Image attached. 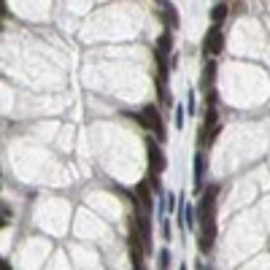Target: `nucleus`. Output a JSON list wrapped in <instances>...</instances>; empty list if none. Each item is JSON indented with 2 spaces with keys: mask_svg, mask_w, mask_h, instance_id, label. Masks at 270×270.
Returning a JSON list of instances; mask_svg holds the SVG:
<instances>
[{
  "mask_svg": "<svg viewBox=\"0 0 270 270\" xmlns=\"http://www.w3.org/2000/svg\"><path fill=\"white\" fill-rule=\"evenodd\" d=\"M216 197H219V187L211 184L203 189L200 206H197V222H200V252L208 254L216 238Z\"/></svg>",
  "mask_w": 270,
  "mask_h": 270,
  "instance_id": "1",
  "label": "nucleus"
},
{
  "mask_svg": "<svg viewBox=\"0 0 270 270\" xmlns=\"http://www.w3.org/2000/svg\"><path fill=\"white\" fill-rule=\"evenodd\" d=\"M135 116V122L141 124V127H146V130H151V133H157V141H165L168 138V133H165V124H162V116H160V111H157V105H143V111L141 114H133Z\"/></svg>",
  "mask_w": 270,
  "mask_h": 270,
  "instance_id": "2",
  "label": "nucleus"
},
{
  "mask_svg": "<svg viewBox=\"0 0 270 270\" xmlns=\"http://www.w3.org/2000/svg\"><path fill=\"white\" fill-rule=\"evenodd\" d=\"M146 154H149V170H151V176L165 173V168H168L165 151H162L160 146H157V141H154V138H149V141H146Z\"/></svg>",
  "mask_w": 270,
  "mask_h": 270,
  "instance_id": "3",
  "label": "nucleus"
},
{
  "mask_svg": "<svg viewBox=\"0 0 270 270\" xmlns=\"http://www.w3.org/2000/svg\"><path fill=\"white\" fill-rule=\"evenodd\" d=\"M203 51H206L208 57H216V54H222V51H225V35H222V27H219V24H214V27L206 32Z\"/></svg>",
  "mask_w": 270,
  "mask_h": 270,
  "instance_id": "4",
  "label": "nucleus"
},
{
  "mask_svg": "<svg viewBox=\"0 0 270 270\" xmlns=\"http://www.w3.org/2000/svg\"><path fill=\"white\" fill-rule=\"evenodd\" d=\"M151 195H154V189H151V184H149V179L138 184V187H135V195H133L138 206H141L143 211H149V214H151V208H154V197H151Z\"/></svg>",
  "mask_w": 270,
  "mask_h": 270,
  "instance_id": "5",
  "label": "nucleus"
},
{
  "mask_svg": "<svg viewBox=\"0 0 270 270\" xmlns=\"http://www.w3.org/2000/svg\"><path fill=\"white\" fill-rule=\"evenodd\" d=\"M206 168H208V160L203 151H197L195 154V195H203V179H206Z\"/></svg>",
  "mask_w": 270,
  "mask_h": 270,
  "instance_id": "6",
  "label": "nucleus"
},
{
  "mask_svg": "<svg viewBox=\"0 0 270 270\" xmlns=\"http://www.w3.org/2000/svg\"><path fill=\"white\" fill-rule=\"evenodd\" d=\"M214 76H216V60H208L200 76V89H206V92L214 89Z\"/></svg>",
  "mask_w": 270,
  "mask_h": 270,
  "instance_id": "7",
  "label": "nucleus"
},
{
  "mask_svg": "<svg viewBox=\"0 0 270 270\" xmlns=\"http://www.w3.org/2000/svg\"><path fill=\"white\" fill-rule=\"evenodd\" d=\"M157 270H170V252L168 249L157 252Z\"/></svg>",
  "mask_w": 270,
  "mask_h": 270,
  "instance_id": "8",
  "label": "nucleus"
},
{
  "mask_svg": "<svg viewBox=\"0 0 270 270\" xmlns=\"http://www.w3.org/2000/svg\"><path fill=\"white\" fill-rule=\"evenodd\" d=\"M225 16H227V5H214V11H211V22L219 24V22H225Z\"/></svg>",
  "mask_w": 270,
  "mask_h": 270,
  "instance_id": "9",
  "label": "nucleus"
},
{
  "mask_svg": "<svg viewBox=\"0 0 270 270\" xmlns=\"http://www.w3.org/2000/svg\"><path fill=\"white\" fill-rule=\"evenodd\" d=\"M165 16H168L170 27H179V16H176V8L170 3H165Z\"/></svg>",
  "mask_w": 270,
  "mask_h": 270,
  "instance_id": "10",
  "label": "nucleus"
},
{
  "mask_svg": "<svg viewBox=\"0 0 270 270\" xmlns=\"http://www.w3.org/2000/svg\"><path fill=\"white\" fill-rule=\"evenodd\" d=\"M184 211H187V227H195V222H197V208L187 206Z\"/></svg>",
  "mask_w": 270,
  "mask_h": 270,
  "instance_id": "11",
  "label": "nucleus"
},
{
  "mask_svg": "<svg viewBox=\"0 0 270 270\" xmlns=\"http://www.w3.org/2000/svg\"><path fill=\"white\" fill-rule=\"evenodd\" d=\"M162 238H165V241L173 238V233H170V225H168V222H162Z\"/></svg>",
  "mask_w": 270,
  "mask_h": 270,
  "instance_id": "12",
  "label": "nucleus"
},
{
  "mask_svg": "<svg viewBox=\"0 0 270 270\" xmlns=\"http://www.w3.org/2000/svg\"><path fill=\"white\" fill-rule=\"evenodd\" d=\"M176 127H179V130L184 127V111L181 108H176Z\"/></svg>",
  "mask_w": 270,
  "mask_h": 270,
  "instance_id": "13",
  "label": "nucleus"
},
{
  "mask_svg": "<svg viewBox=\"0 0 270 270\" xmlns=\"http://www.w3.org/2000/svg\"><path fill=\"white\" fill-rule=\"evenodd\" d=\"M0 16H8V11H5V0H0Z\"/></svg>",
  "mask_w": 270,
  "mask_h": 270,
  "instance_id": "14",
  "label": "nucleus"
},
{
  "mask_svg": "<svg viewBox=\"0 0 270 270\" xmlns=\"http://www.w3.org/2000/svg\"><path fill=\"white\" fill-rule=\"evenodd\" d=\"M0 270H14V268H11V265H8V262H5V260H0Z\"/></svg>",
  "mask_w": 270,
  "mask_h": 270,
  "instance_id": "15",
  "label": "nucleus"
},
{
  "mask_svg": "<svg viewBox=\"0 0 270 270\" xmlns=\"http://www.w3.org/2000/svg\"><path fill=\"white\" fill-rule=\"evenodd\" d=\"M195 270H206V265H203V262L197 260V262H195Z\"/></svg>",
  "mask_w": 270,
  "mask_h": 270,
  "instance_id": "16",
  "label": "nucleus"
},
{
  "mask_svg": "<svg viewBox=\"0 0 270 270\" xmlns=\"http://www.w3.org/2000/svg\"><path fill=\"white\" fill-rule=\"evenodd\" d=\"M3 225H5V219H3V216H0V227H3Z\"/></svg>",
  "mask_w": 270,
  "mask_h": 270,
  "instance_id": "17",
  "label": "nucleus"
},
{
  "mask_svg": "<svg viewBox=\"0 0 270 270\" xmlns=\"http://www.w3.org/2000/svg\"><path fill=\"white\" fill-rule=\"evenodd\" d=\"M179 270H187V265H181V268H179Z\"/></svg>",
  "mask_w": 270,
  "mask_h": 270,
  "instance_id": "18",
  "label": "nucleus"
}]
</instances>
